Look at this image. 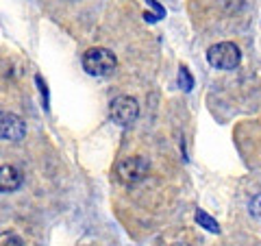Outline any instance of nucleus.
Instances as JSON below:
<instances>
[{"label": "nucleus", "instance_id": "20e7f679", "mask_svg": "<svg viewBox=\"0 0 261 246\" xmlns=\"http://www.w3.org/2000/svg\"><path fill=\"white\" fill-rule=\"evenodd\" d=\"M109 116L116 125L128 127L140 116V105H137L133 96H118V98H113L109 105Z\"/></svg>", "mask_w": 261, "mask_h": 246}, {"label": "nucleus", "instance_id": "6e6552de", "mask_svg": "<svg viewBox=\"0 0 261 246\" xmlns=\"http://www.w3.org/2000/svg\"><path fill=\"white\" fill-rule=\"evenodd\" d=\"M0 244H24V240L15 233H0Z\"/></svg>", "mask_w": 261, "mask_h": 246}, {"label": "nucleus", "instance_id": "39448f33", "mask_svg": "<svg viewBox=\"0 0 261 246\" xmlns=\"http://www.w3.org/2000/svg\"><path fill=\"white\" fill-rule=\"evenodd\" d=\"M27 135V125L18 113L0 111V137L7 142H20Z\"/></svg>", "mask_w": 261, "mask_h": 246}, {"label": "nucleus", "instance_id": "f03ea898", "mask_svg": "<svg viewBox=\"0 0 261 246\" xmlns=\"http://www.w3.org/2000/svg\"><path fill=\"white\" fill-rule=\"evenodd\" d=\"M207 61L218 70H235L242 61V51L233 42H220L207 51Z\"/></svg>", "mask_w": 261, "mask_h": 246}, {"label": "nucleus", "instance_id": "f257e3e1", "mask_svg": "<svg viewBox=\"0 0 261 246\" xmlns=\"http://www.w3.org/2000/svg\"><path fill=\"white\" fill-rule=\"evenodd\" d=\"M118 65V59L109 48H102V46H96V48H89L83 55V70L92 77H109Z\"/></svg>", "mask_w": 261, "mask_h": 246}, {"label": "nucleus", "instance_id": "1a4fd4ad", "mask_svg": "<svg viewBox=\"0 0 261 246\" xmlns=\"http://www.w3.org/2000/svg\"><path fill=\"white\" fill-rule=\"evenodd\" d=\"M183 81H185V87L183 89H192L194 81L190 77V72H187V68H181V75H178V83H183Z\"/></svg>", "mask_w": 261, "mask_h": 246}, {"label": "nucleus", "instance_id": "423d86ee", "mask_svg": "<svg viewBox=\"0 0 261 246\" xmlns=\"http://www.w3.org/2000/svg\"><path fill=\"white\" fill-rule=\"evenodd\" d=\"M22 181H24V177L15 166H9V163H7V166H0V192L3 194L15 192L22 185Z\"/></svg>", "mask_w": 261, "mask_h": 246}, {"label": "nucleus", "instance_id": "0eeeda50", "mask_svg": "<svg viewBox=\"0 0 261 246\" xmlns=\"http://www.w3.org/2000/svg\"><path fill=\"white\" fill-rule=\"evenodd\" d=\"M196 223H198L200 227H205L207 231H211V233H220V225L209 214H205V211H200V209L196 211Z\"/></svg>", "mask_w": 261, "mask_h": 246}, {"label": "nucleus", "instance_id": "9d476101", "mask_svg": "<svg viewBox=\"0 0 261 246\" xmlns=\"http://www.w3.org/2000/svg\"><path fill=\"white\" fill-rule=\"evenodd\" d=\"M259 201H261L259 196H255V218L257 220H259ZM250 209H252V205H250Z\"/></svg>", "mask_w": 261, "mask_h": 246}, {"label": "nucleus", "instance_id": "7ed1b4c3", "mask_svg": "<svg viewBox=\"0 0 261 246\" xmlns=\"http://www.w3.org/2000/svg\"><path fill=\"white\" fill-rule=\"evenodd\" d=\"M148 170H150L148 161H146L144 157H140V155H135V157H126V159H122L118 163L116 175L120 179V183L135 185V183H140L148 177Z\"/></svg>", "mask_w": 261, "mask_h": 246}]
</instances>
